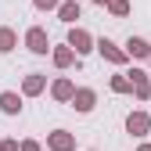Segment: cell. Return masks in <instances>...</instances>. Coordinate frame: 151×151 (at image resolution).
Returning <instances> with one entry per match:
<instances>
[{"mask_svg": "<svg viewBox=\"0 0 151 151\" xmlns=\"http://www.w3.org/2000/svg\"><path fill=\"white\" fill-rule=\"evenodd\" d=\"M68 43L76 47V54H83V50H90V36H86L83 29H72V36H68Z\"/></svg>", "mask_w": 151, "mask_h": 151, "instance_id": "7a4b0ae2", "label": "cell"}, {"mask_svg": "<svg viewBox=\"0 0 151 151\" xmlns=\"http://www.w3.org/2000/svg\"><path fill=\"white\" fill-rule=\"evenodd\" d=\"M72 97H76V108H79V111H90L93 108V93L90 90H79V93H72Z\"/></svg>", "mask_w": 151, "mask_h": 151, "instance_id": "277c9868", "label": "cell"}, {"mask_svg": "<svg viewBox=\"0 0 151 151\" xmlns=\"http://www.w3.org/2000/svg\"><path fill=\"white\" fill-rule=\"evenodd\" d=\"M129 54H137V58H144V54H147V43H144V40H129Z\"/></svg>", "mask_w": 151, "mask_h": 151, "instance_id": "7c38bea8", "label": "cell"}, {"mask_svg": "<svg viewBox=\"0 0 151 151\" xmlns=\"http://www.w3.org/2000/svg\"><path fill=\"white\" fill-rule=\"evenodd\" d=\"M61 18H65V22H76V18H79V4H76V0L61 4Z\"/></svg>", "mask_w": 151, "mask_h": 151, "instance_id": "ba28073f", "label": "cell"}, {"mask_svg": "<svg viewBox=\"0 0 151 151\" xmlns=\"http://www.w3.org/2000/svg\"><path fill=\"white\" fill-rule=\"evenodd\" d=\"M22 151H40V147H36V144H32V140H29V144H25V147H22Z\"/></svg>", "mask_w": 151, "mask_h": 151, "instance_id": "d6986e66", "label": "cell"}, {"mask_svg": "<svg viewBox=\"0 0 151 151\" xmlns=\"http://www.w3.org/2000/svg\"><path fill=\"white\" fill-rule=\"evenodd\" d=\"M58 0H36V7H54Z\"/></svg>", "mask_w": 151, "mask_h": 151, "instance_id": "e0dca14e", "label": "cell"}, {"mask_svg": "<svg viewBox=\"0 0 151 151\" xmlns=\"http://www.w3.org/2000/svg\"><path fill=\"white\" fill-rule=\"evenodd\" d=\"M40 86H43L40 76H29V79H25V93H40Z\"/></svg>", "mask_w": 151, "mask_h": 151, "instance_id": "8fae6325", "label": "cell"}, {"mask_svg": "<svg viewBox=\"0 0 151 151\" xmlns=\"http://www.w3.org/2000/svg\"><path fill=\"white\" fill-rule=\"evenodd\" d=\"M50 147H54V151H68V147H72V137H68V133H61V129H58V133L50 137Z\"/></svg>", "mask_w": 151, "mask_h": 151, "instance_id": "8992f818", "label": "cell"}, {"mask_svg": "<svg viewBox=\"0 0 151 151\" xmlns=\"http://www.w3.org/2000/svg\"><path fill=\"white\" fill-rule=\"evenodd\" d=\"M140 151H151V144H144V147H140Z\"/></svg>", "mask_w": 151, "mask_h": 151, "instance_id": "ffe728a7", "label": "cell"}, {"mask_svg": "<svg viewBox=\"0 0 151 151\" xmlns=\"http://www.w3.org/2000/svg\"><path fill=\"white\" fill-rule=\"evenodd\" d=\"M14 47V32L11 29H0V50H11Z\"/></svg>", "mask_w": 151, "mask_h": 151, "instance_id": "30bf717a", "label": "cell"}, {"mask_svg": "<svg viewBox=\"0 0 151 151\" xmlns=\"http://www.w3.org/2000/svg\"><path fill=\"white\" fill-rule=\"evenodd\" d=\"M54 97H61V101L72 97V83L68 79H58V83H54Z\"/></svg>", "mask_w": 151, "mask_h": 151, "instance_id": "9c48e42d", "label": "cell"}, {"mask_svg": "<svg viewBox=\"0 0 151 151\" xmlns=\"http://www.w3.org/2000/svg\"><path fill=\"white\" fill-rule=\"evenodd\" d=\"M29 50L47 54V32H43V29H29Z\"/></svg>", "mask_w": 151, "mask_h": 151, "instance_id": "6da1fadb", "label": "cell"}, {"mask_svg": "<svg viewBox=\"0 0 151 151\" xmlns=\"http://www.w3.org/2000/svg\"><path fill=\"white\" fill-rule=\"evenodd\" d=\"M97 47H101V54H104L108 61H122V50H115V43H108V40H101Z\"/></svg>", "mask_w": 151, "mask_h": 151, "instance_id": "52a82bcc", "label": "cell"}, {"mask_svg": "<svg viewBox=\"0 0 151 151\" xmlns=\"http://www.w3.org/2000/svg\"><path fill=\"white\" fill-rule=\"evenodd\" d=\"M126 126H129V133H133V137H140L144 129H147V115H129Z\"/></svg>", "mask_w": 151, "mask_h": 151, "instance_id": "5b68a950", "label": "cell"}, {"mask_svg": "<svg viewBox=\"0 0 151 151\" xmlns=\"http://www.w3.org/2000/svg\"><path fill=\"white\" fill-rule=\"evenodd\" d=\"M97 4H104V0H97Z\"/></svg>", "mask_w": 151, "mask_h": 151, "instance_id": "44dd1931", "label": "cell"}, {"mask_svg": "<svg viewBox=\"0 0 151 151\" xmlns=\"http://www.w3.org/2000/svg\"><path fill=\"white\" fill-rule=\"evenodd\" d=\"M0 151H14V144H11V140H7V144H0Z\"/></svg>", "mask_w": 151, "mask_h": 151, "instance_id": "ac0fdd59", "label": "cell"}, {"mask_svg": "<svg viewBox=\"0 0 151 151\" xmlns=\"http://www.w3.org/2000/svg\"><path fill=\"white\" fill-rule=\"evenodd\" d=\"M0 108H4V111H7V115H14V111H18V108H22V101H18V97H14V93H0Z\"/></svg>", "mask_w": 151, "mask_h": 151, "instance_id": "3957f363", "label": "cell"}, {"mask_svg": "<svg viewBox=\"0 0 151 151\" xmlns=\"http://www.w3.org/2000/svg\"><path fill=\"white\" fill-rule=\"evenodd\" d=\"M111 90H129V79H122V76H115V79H111Z\"/></svg>", "mask_w": 151, "mask_h": 151, "instance_id": "2e32d148", "label": "cell"}, {"mask_svg": "<svg viewBox=\"0 0 151 151\" xmlns=\"http://www.w3.org/2000/svg\"><path fill=\"white\" fill-rule=\"evenodd\" d=\"M54 61H58V65H68L72 61V50H54Z\"/></svg>", "mask_w": 151, "mask_h": 151, "instance_id": "5bb4252c", "label": "cell"}, {"mask_svg": "<svg viewBox=\"0 0 151 151\" xmlns=\"http://www.w3.org/2000/svg\"><path fill=\"white\" fill-rule=\"evenodd\" d=\"M108 4H111V11H115V14H126V11H129L126 0H108Z\"/></svg>", "mask_w": 151, "mask_h": 151, "instance_id": "9a60e30c", "label": "cell"}, {"mask_svg": "<svg viewBox=\"0 0 151 151\" xmlns=\"http://www.w3.org/2000/svg\"><path fill=\"white\" fill-rule=\"evenodd\" d=\"M133 83H137V93H140V97H147V79H144V72H133Z\"/></svg>", "mask_w": 151, "mask_h": 151, "instance_id": "4fadbf2b", "label": "cell"}]
</instances>
